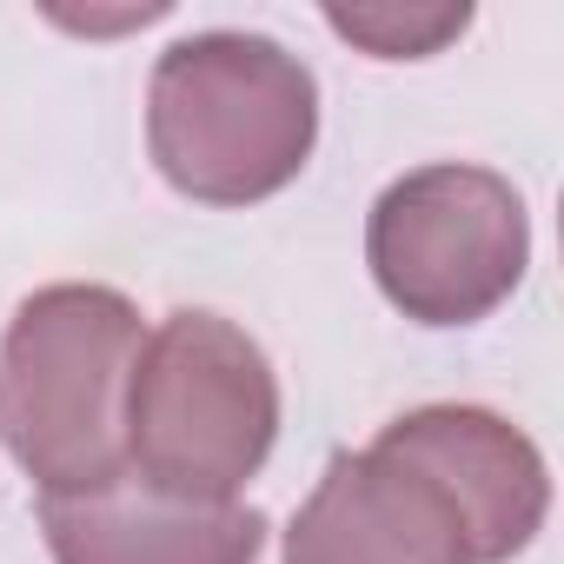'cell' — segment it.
<instances>
[{"label": "cell", "instance_id": "1", "mask_svg": "<svg viewBox=\"0 0 564 564\" xmlns=\"http://www.w3.org/2000/svg\"><path fill=\"white\" fill-rule=\"evenodd\" d=\"M319 147V80L265 34H186L147 80V153L193 206H259Z\"/></svg>", "mask_w": 564, "mask_h": 564}, {"label": "cell", "instance_id": "2", "mask_svg": "<svg viewBox=\"0 0 564 564\" xmlns=\"http://www.w3.org/2000/svg\"><path fill=\"white\" fill-rule=\"evenodd\" d=\"M147 346L140 306L113 286H41L0 333V445L41 485L74 498L127 478V379Z\"/></svg>", "mask_w": 564, "mask_h": 564}, {"label": "cell", "instance_id": "3", "mask_svg": "<svg viewBox=\"0 0 564 564\" xmlns=\"http://www.w3.org/2000/svg\"><path fill=\"white\" fill-rule=\"evenodd\" d=\"M279 438V372L219 313H173L127 379V471L153 491L232 505Z\"/></svg>", "mask_w": 564, "mask_h": 564}, {"label": "cell", "instance_id": "4", "mask_svg": "<svg viewBox=\"0 0 564 564\" xmlns=\"http://www.w3.org/2000/svg\"><path fill=\"white\" fill-rule=\"evenodd\" d=\"M379 293L419 326H478L531 265V213L518 186L471 160L399 173L366 219Z\"/></svg>", "mask_w": 564, "mask_h": 564}, {"label": "cell", "instance_id": "5", "mask_svg": "<svg viewBox=\"0 0 564 564\" xmlns=\"http://www.w3.org/2000/svg\"><path fill=\"white\" fill-rule=\"evenodd\" d=\"M372 445L399 452L452 498L478 564H511L544 531L551 471H544V452L511 419L485 405H419L392 419Z\"/></svg>", "mask_w": 564, "mask_h": 564}, {"label": "cell", "instance_id": "6", "mask_svg": "<svg viewBox=\"0 0 564 564\" xmlns=\"http://www.w3.org/2000/svg\"><path fill=\"white\" fill-rule=\"evenodd\" d=\"M286 564H478L452 498L386 445L339 452L293 511Z\"/></svg>", "mask_w": 564, "mask_h": 564}, {"label": "cell", "instance_id": "7", "mask_svg": "<svg viewBox=\"0 0 564 564\" xmlns=\"http://www.w3.org/2000/svg\"><path fill=\"white\" fill-rule=\"evenodd\" d=\"M41 531L54 564H252L265 551V518L252 505H199L140 485L133 471L41 498Z\"/></svg>", "mask_w": 564, "mask_h": 564}, {"label": "cell", "instance_id": "8", "mask_svg": "<svg viewBox=\"0 0 564 564\" xmlns=\"http://www.w3.org/2000/svg\"><path fill=\"white\" fill-rule=\"evenodd\" d=\"M326 28L372 61H425L471 28V8H326Z\"/></svg>", "mask_w": 564, "mask_h": 564}]
</instances>
